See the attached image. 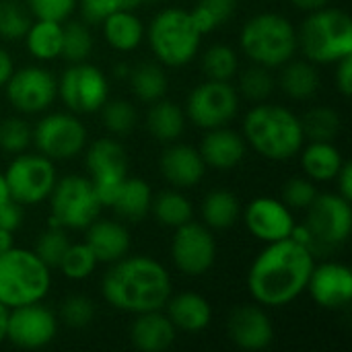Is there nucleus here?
<instances>
[{"label":"nucleus","mask_w":352,"mask_h":352,"mask_svg":"<svg viewBox=\"0 0 352 352\" xmlns=\"http://www.w3.org/2000/svg\"><path fill=\"white\" fill-rule=\"evenodd\" d=\"M151 212L155 214L159 225H163L167 229H177L184 223L192 221L194 208H192L190 198L182 190L173 188V190H165V192L153 196Z\"/></svg>","instance_id":"nucleus-34"},{"label":"nucleus","mask_w":352,"mask_h":352,"mask_svg":"<svg viewBox=\"0 0 352 352\" xmlns=\"http://www.w3.org/2000/svg\"><path fill=\"white\" fill-rule=\"evenodd\" d=\"M37 151L56 161H68L87 148V128L72 111H54L43 116L33 128Z\"/></svg>","instance_id":"nucleus-13"},{"label":"nucleus","mask_w":352,"mask_h":352,"mask_svg":"<svg viewBox=\"0 0 352 352\" xmlns=\"http://www.w3.org/2000/svg\"><path fill=\"white\" fill-rule=\"evenodd\" d=\"M237 8V0H198L196 6L190 10L196 27L202 35L214 31L223 23H227Z\"/></svg>","instance_id":"nucleus-37"},{"label":"nucleus","mask_w":352,"mask_h":352,"mask_svg":"<svg viewBox=\"0 0 352 352\" xmlns=\"http://www.w3.org/2000/svg\"><path fill=\"white\" fill-rule=\"evenodd\" d=\"M202 223L210 231H227L231 229L241 214L239 198L229 190H212L204 196L200 206Z\"/></svg>","instance_id":"nucleus-31"},{"label":"nucleus","mask_w":352,"mask_h":352,"mask_svg":"<svg viewBox=\"0 0 352 352\" xmlns=\"http://www.w3.org/2000/svg\"><path fill=\"white\" fill-rule=\"evenodd\" d=\"M245 229L262 243H274L289 239L295 229L293 210L280 200L270 196L254 198L243 210Z\"/></svg>","instance_id":"nucleus-18"},{"label":"nucleus","mask_w":352,"mask_h":352,"mask_svg":"<svg viewBox=\"0 0 352 352\" xmlns=\"http://www.w3.org/2000/svg\"><path fill=\"white\" fill-rule=\"evenodd\" d=\"M163 309L177 332L198 334L204 332L212 322V307L208 299L198 293L171 295Z\"/></svg>","instance_id":"nucleus-25"},{"label":"nucleus","mask_w":352,"mask_h":352,"mask_svg":"<svg viewBox=\"0 0 352 352\" xmlns=\"http://www.w3.org/2000/svg\"><path fill=\"white\" fill-rule=\"evenodd\" d=\"M47 200L52 210L50 225L66 231H85L103 208L91 179L82 175H66L58 179Z\"/></svg>","instance_id":"nucleus-9"},{"label":"nucleus","mask_w":352,"mask_h":352,"mask_svg":"<svg viewBox=\"0 0 352 352\" xmlns=\"http://www.w3.org/2000/svg\"><path fill=\"white\" fill-rule=\"evenodd\" d=\"M142 2H148V0H122V8H132L134 10Z\"/></svg>","instance_id":"nucleus-57"},{"label":"nucleus","mask_w":352,"mask_h":352,"mask_svg":"<svg viewBox=\"0 0 352 352\" xmlns=\"http://www.w3.org/2000/svg\"><path fill=\"white\" fill-rule=\"evenodd\" d=\"M8 307L0 303V344L6 340V324H8Z\"/></svg>","instance_id":"nucleus-54"},{"label":"nucleus","mask_w":352,"mask_h":352,"mask_svg":"<svg viewBox=\"0 0 352 352\" xmlns=\"http://www.w3.org/2000/svg\"><path fill=\"white\" fill-rule=\"evenodd\" d=\"M23 225V206L14 200H8L0 204V229H6L14 233Z\"/></svg>","instance_id":"nucleus-49"},{"label":"nucleus","mask_w":352,"mask_h":352,"mask_svg":"<svg viewBox=\"0 0 352 352\" xmlns=\"http://www.w3.org/2000/svg\"><path fill=\"white\" fill-rule=\"evenodd\" d=\"M305 212V223L295 225L291 233L295 241L303 243L314 254L332 252L349 241L352 231L351 200L340 194H318Z\"/></svg>","instance_id":"nucleus-8"},{"label":"nucleus","mask_w":352,"mask_h":352,"mask_svg":"<svg viewBox=\"0 0 352 352\" xmlns=\"http://www.w3.org/2000/svg\"><path fill=\"white\" fill-rule=\"evenodd\" d=\"M33 130L23 118H6L0 122V148L8 155H19L29 148Z\"/></svg>","instance_id":"nucleus-44"},{"label":"nucleus","mask_w":352,"mask_h":352,"mask_svg":"<svg viewBox=\"0 0 352 352\" xmlns=\"http://www.w3.org/2000/svg\"><path fill=\"white\" fill-rule=\"evenodd\" d=\"M237 93L243 95L248 101L264 103L274 93V76L270 74V68L254 64L248 70H243L239 76Z\"/></svg>","instance_id":"nucleus-43"},{"label":"nucleus","mask_w":352,"mask_h":352,"mask_svg":"<svg viewBox=\"0 0 352 352\" xmlns=\"http://www.w3.org/2000/svg\"><path fill=\"white\" fill-rule=\"evenodd\" d=\"M12 70H14V64H12V58H10V54L0 45V89L6 85V80L10 78V74H12Z\"/></svg>","instance_id":"nucleus-52"},{"label":"nucleus","mask_w":352,"mask_h":352,"mask_svg":"<svg viewBox=\"0 0 352 352\" xmlns=\"http://www.w3.org/2000/svg\"><path fill=\"white\" fill-rule=\"evenodd\" d=\"M314 303L322 309H342L352 299V272L342 262H322L316 264L307 289Z\"/></svg>","instance_id":"nucleus-19"},{"label":"nucleus","mask_w":352,"mask_h":352,"mask_svg":"<svg viewBox=\"0 0 352 352\" xmlns=\"http://www.w3.org/2000/svg\"><path fill=\"white\" fill-rule=\"evenodd\" d=\"M151 204H153L151 186L140 177H126L109 208H113V212L120 219L138 223L151 212Z\"/></svg>","instance_id":"nucleus-29"},{"label":"nucleus","mask_w":352,"mask_h":352,"mask_svg":"<svg viewBox=\"0 0 352 352\" xmlns=\"http://www.w3.org/2000/svg\"><path fill=\"white\" fill-rule=\"evenodd\" d=\"M245 151H248V144L243 136L231 130L229 126L206 130L198 146V153L204 165L219 169V171H229L241 165V161L245 159Z\"/></svg>","instance_id":"nucleus-22"},{"label":"nucleus","mask_w":352,"mask_h":352,"mask_svg":"<svg viewBox=\"0 0 352 352\" xmlns=\"http://www.w3.org/2000/svg\"><path fill=\"white\" fill-rule=\"evenodd\" d=\"M241 52L258 66L280 68L295 58L297 29L278 12H260L245 21L239 33Z\"/></svg>","instance_id":"nucleus-5"},{"label":"nucleus","mask_w":352,"mask_h":352,"mask_svg":"<svg viewBox=\"0 0 352 352\" xmlns=\"http://www.w3.org/2000/svg\"><path fill=\"white\" fill-rule=\"evenodd\" d=\"M31 16L64 23L76 8V0H25Z\"/></svg>","instance_id":"nucleus-47"},{"label":"nucleus","mask_w":352,"mask_h":352,"mask_svg":"<svg viewBox=\"0 0 352 352\" xmlns=\"http://www.w3.org/2000/svg\"><path fill=\"white\" fill-rule=\"evenodd\" d=\"M175 336V326L161 309L134 316L130 326V342L140 352H165L173 346Z\"/></svg>","instance_id":"nucleus-24"},{"label":"nucleus","mask_w":352,"mask_h":352,"mask_svg":"<svg viewBox=\"0 0 352 352\" xmlns=\"http://www.w3.org/2000/svg\"><path fill=\"white\" fill-rule=\"evenodd\" d=\"M4 177L10 192V200L21 206H35L47 200L58 182L54 161L43 157L41 153L14 155V159L4 171Z\"/></svg>","instance_id":"nucleus-10"},{"label":"nucleus","mask_w":352,"mask_h":352,"mask_svg":"<svg viewBox=\"0 0 352 352\" xmlns=\"http://www.w3.org/2000/svg\"><path fill=\"white\" fill-rule=\"evenodd\" d=\"M103 37L116 52H134L144 41V25L132 8H118L103 21Z\"/></svg>","instance_id":"nucleus-27"},{"label":"nucleus","mask_w":352,"mask_h":352,"mask_svg":"<svg viewBox=\"0 0 352 352\" xmlns=\"http://www.w3.org/2000/svg\"><path fill=\"white\" fill-rule=\"evenodd\" d=\"M58 334V320L52 309L39 303L21 305L8 311L6 340L23 351L45 349Z\"/></svg>","instance_id":"nucleus-17"},{"label":"nucleus","mask_w":352,"mask_h":352,"mask_svg":"<svg viewBox=\"0 0 352 352\" xmlns=\"http://www.w3.org/2000/svg\"><path fill=\"white\" fill-rule=\"evenodd\" d=\"M58 97L68 111L97 113L109 99V82L105 72L91 62L70 64L58 80Z\"/></svg>","instance_id":"nucleus-12"},{"label":"nucleus","mask_w":352,"mask_h":352,"mask_svg":"<svg viewBox=\"0 0 352 352\" xmlns=\"http://www.w3.org/2000/svg\"><path fill=\"white\" fill-rule=\"evenodd\" d=\"M241 136L260 157L276 163L297 157L305 144L301 118L283 105L266 101L248 111Z\"/></svg>","instance_id":"nucleus-3"},{"label":"nucleus","mask_w":352,"mask_h":352,"mask_svg":"<svg viewBox=\"0 0 352 352\" xmlns=\"http://www.w3.org/2000/svg\"><path fill=\"white\" fill-rule=\"evenodd\" d=\"M85 243L93 250L99 264H113L130 252V233L126 225L97 217L85 229Z\"/></svg>","instance_id":"nucleus-23"},{"label":"nucleus","mask_w":352,"mask_h":352,"mask_svg":"<svg viewBox=\"0 0 352 352\" xmlns=\"http://www.w3.org/2000/svg\"><path fill=\"white\" fill-rule=\"evenodd\" d=\"M52 287V270L33 250L10 248L0 254V303L8 309L39 303Z\"/></svg>","instance_id":"nucleus-7"},{"label":"nucleus","mask_w":352,"mask_h":352,"mask_svg":"<svg viewBox=\"0 0 352 352\" xmlns=\"http://www.w3.org/2000/svg\"><path fill=\"white\" fill-rule=\"evenodd\" d=\"M186 111L169 99H159L151 103L146 113V130L159 142H175L186 130Z\"/></svg>","instance_id":"nucleus-28"},{"label":"nucleus","mask_w":352,"mask_h":352,"mask_svg":"<svg viewBox=\"0 0 352 352\" xmlns=\"http://www.w3.org/2000/svg\"><path fill=\"white\" fill-rule=\"evenodd\" d=\"M184 111L186 118L202 130L229 126L239 113V93L231 80L206 78L192 89Z\"/></svg>","instance_id":"nucleus-11"},{"label":"nucleus","mask_w":352,"mask_h":352,"mask_svg":"<svg viewBox=\"0 0 352 352\" xmlns=\"http://www.w3.org/2000/svg\"><path fill=\"white\" fill-rule=\"evenodd\" d=\"M144 37L148 39V45L159 64L182 68L198 56L204 35L196 27L190 10L173 6L153 16Z\"/></svg>","instance_id":"nucleus-6"},{"label":"nucleus","mask_w":352,"mask_h":352,"mask_svg":"<svg viewBox=\"0 0 352 352\" xmlns=\"http://www.w3.org/2000/svg\"><path fill=\"white\" fill-rule=\"evenodd\" d=\"M99 111H101V122H103L105 130L113 136L130 134L138 122L136 107L126 99H113V101L107 99Z\"/></svg>","instance_id":"nucleus-38"},{"label":"nucleus","mask_w":352,"mask_h":352,"mask_svg":"<svg viewBox=\"0 0 352 352\" xmlns=\"http://www.w3.org/2000/svg\"><path fill=\"white\" fill-rule=\"evenodd\" d=\"M299 155L305 177L314 179L316 184L334 182L340 167L344 165V157L332 140H309L303 144Z\"/></svg>","instance_id":"nucleus-26"},{"label":"nucleus","mask_w":352,"mask_h":352,"mask_svg":"<svg viewBox=\"0 0 352 352\" xmlns=\"http://www.w3.org/2000/svg\"><path fill=\"white\" fill-rule=\"evenodd\" d=\"M89 179L103 206H111L120 186L128 177V155L116 138H97L85 151Z\"/></svg>","instance_id":"nucleus-14"},{"label":"nucleus","mask_w":352,"mask_h":352,"mask_svg":"<svg viewBox=\"0 0 352 352\" xmlns=\"http://www.w3.org/2000/svg\"><path fill=\"white\" fill-rule=\"evenodd\" d=\"M8 200H10V192H8V186H6L4 171H0V204H4Z\"/></svg>","instance_id":"nucleus-56"},{"label":"nucleus","mask_w":352,"mask_h":352,"mask_svg":"<svg viewBox=\"0 0 352 352\" xmlns=\"http://www.w3.org/2000/svg\"><path fill=\"white\" fill-rule=\"evenodd\" d=\"M334 182H336V188H338L336 194H340L342 198H346V200L352 202V165L349 161H344V165L340 167V171L334 177Z\"/></svg>","instance_id":"nucleus-51"},{"label":"nucleus","mask_w":352,"mask_h":352,"mask_svg":"<svg viewBox=\"0 0 352 352\" xmlns=\"http://www.w3.org/2000/svg\"><path fill=\"white\" fill-rule=\"evenodd\" d=\"M85 23H101L107 14L122 8V0H76Z\"/></svg>","instance_id":"nucleus-48"},{"label":"nucleus","mask_w":352,"mask_h":352,"mask_svg":"<svg viewBox=\"0 0 352 352\" xmlns=\"http://www.w3.org/2000/svg\"><path fill=\"white\" fill-rule=\"evenodd\" d=\"M239 60L231 45L214 43L202 54V72L208 80H231L237 74Z\"/></svg>","instance_id":"nucleus-36"},{"label":"nucleus","mask_w":352,"mask_h":352,"mask_svg":"<svg viewBox=\"0 0 352 352\" xmlns=\"http://www.w3.org/2000/svg\"><path fill=\"white\" fill-rule=\"evenodd\" d=\"M336 89L342 97H351L352 93V56H346L336 62Z\"/></svg>","instance_id":"nucleus-50"},{"label":"nucleus","mask_w":352,"mask_h":352,"mask_svg":"<svg viewBox=\"0 0 352 352\" xmlns=\"http://www.w3.org/2000/svg\"><path fill=\"white\" fill-rule=\"evenodd\" d=\"M159 167H161V175L165 177V182L177 190L198 186L206 173V165L198 148L177 142V140L169 142V146L163 151Z\"/></svg>","instance_id":"nucleus-21"},{"label":"nucleus","mask_w":352,"mask_h":352,"mask_svg":"<svg viewBox=\"0 0 352 352\" xmlns=\"http://www.w3.org/2000/svg\"><path fill=\"white\" fill-rule=\"evenodd\" d=\"M318 186L309 177H293L283 186L280 200L291 208V210H307L311 202L318 198Z\"/></svg>","instance_id":"nucleus-45"},{"label":"nucleus","mask_w":352,"mask_h":352,"mask_svg":"<svg viewBox=\"0 0 352 352\" xmlns=\"http://www.w3.org/2000/svg\"><path fill=\"white\" fill-rule=\"evenodd\" d=\"M278 85L287 97L295 101H307L320 89V74L316 64L309 60H289L285 66H280Z\"/></svg>","instance_id":"nucleus-30"},{"label":"nucleus","mask_w":352,"mask_h":352,"mask_svg":"<svg viewBox=\"0 0 352 352\" xmlns=\"http://www.w3.org/2000/svg\"><path fill=\"white\" fill-rule=\"evenodd\" d=\"M105 303L118 311L138 316L163 309L173 295L169 270L148 256H124L109 264L101 278Z\"/></svg>","instance_id":"nucleus-2"},{"label":"nucleus","mask_w":352,"mask_h":352,"mask_svg":"<svg viewBox=\"0 0 352 352\" xmlns=\"http://www.w3.org/2000/svg\"><path fill=\"white\" fill-rule=\"evenodd\" d=\"M316 266V254L293 237L266 243L248 270V291L252 299L266 307L278 309L297 301Z\"/></svg>","instance_id":"nucleus-1"},{"label":"nucleus","mask_w":352,"mask_h":352,"mask_svg":"<svg viewBox=\"0 0 352 352\" xmlns=\"http://www.w3.org/2000/svg\"><path fill=\"white\" fill-rule=\"evenodd\" d=\"M25 45H27V52L39 62H50V60L60 58V54H62V23L47 21V19L31 21V25L25 33Z\"/></svg>","instance_id":"nucleus-32"},{"label":"nucleus","mask_w":352,"mask_h":352,"mask_svg":"<svg viewBox=\"0 0 352 352\" xmlns=\"http://www.w3.org/2000/svg\"><path fill=\"white\" fill-rule=\"evenodd\" d=\"M99 266L93 250L82 241V243H70L58 270L68 278V280H85L89 278L95 268Z\"/></svg>","instance_id":"nucleus-40"},{"label":"nucleus","mask_w":352,"mask_h":352,"mask_svg":"<svg viewBox=\"0 0 352 352\" xmlns=\"http://www.w3.org/2000/svg\"><path fill=\"white\" fill-rule=\"evenodd\" d=\"M297 50L314 64H336L352 56L351 16L332 6L307 12L297 29Z\"/></svg>","instance_id":"nucleus-4"},{"label":"nucleus","mask_w":352,"mask_h":352,"mask_svg":"<svg viewBox=\"0 0 352 352\" xmlns=\"http://www.w3.org/2000/svg\"><path fill=\"white\" fill-rule=\"evenodd\" d=\"M171 260L186 276H204L217 262V239L204 223L188 221L173 229Z\"/></svg>","instance_id":"nucleus-16"},{"label":"nucleus","mask_w":352,"mask_h":352,"mask_svg":"<svg viewBox=\"0 0 352 352\" xmlns=\"http://www.w3.org/2000/svg\"><path fill=\"white\" fill-rule=\"evenodd\" d=\"M33 16L29 8L19 0H0V39H23Z\"/></svg>","instance_id":"nucleus-41"},{"label":"nucleus","mask_w":352,"mask_h":352,"mask_svg":"<svg viewBox=\"0 0 352 352\" xmlns=\"http://www.w3.org/2000/svg\"><path fill=\"white\" fill-rule=\"evenodd\" d=\"M95 318V305L85 295H70L60 305V320L74 330L87 328Z\"/></svg>","instance_id":"nucleus-46"},{"label":"nucleus","mask_w":352,"mask_h":352,"mask_svg":"<svg viewBox=\"0 0 352 352\" xmlns=\"http://www.w3.org/2000/svg\"><path fill=\"white\" fill-rule=\"evenodd\" d=\"M332 0H291V4L303 12H314V10H320L324 6H330Z\"/></svg>","instance_id":"nucleus-53"},{"label":"nucleus","mask_w":352,"mask_h":352,"mask_svg":"<svg viewBox=\"0 0 352 352\" xmlns=\"http://www.w3.org/2000/svg\"><path fill=\"white\" fill-rule=\"evenodd\" d=\"M169 87L167 72L159 62H142L130 72V89L136 99L144 103H155L165 97Z\"/></svg>","instance_id":"nucleus-33"},{"label":"nucleus","mask_w":352,"mask_h":352,"mask_svg":"<svg viewBox=\"0 0 352 352\" xmlns=\"http://www.w3.org/2000/svg\"><path fill=\"white\" fill-rule=\"evenodd\" d=\"M305 140H334L340 134V113L330 105H318L301 118Z\"/></svg>","instance_id":"nucleus-35"},{"label":"nucleus","mask_w":352,"mask_h":352,"mask_svg":"<svg viewBox=\"0 0 352 352\" xmlns=\"http://www.w3.org/2000/svg\"><path fill=\"white\" fill-rule=\"evenodd\" d=\"M14 245V237H12V233L10 231H6V229H0V254L2 252H6V250H10Z\"/></svg>","instance_id":"nucleus-55"},{"label":"nucleus","mask_w":352,"mask_h":352,"mask_svg":"<svg viewBox=\"0 0 352 352\" xmlns=\"http://www.w3.org/2000/svg\"><path fill=\"white\" fill-rule=\"evenodd\" d=\"M70 245V239H68V233L66 229L62 227H56V225H50L35 241V248L33 252L37 254V258L50 268V270H58L66 250Z\"/></svg>","instance_id":"nucleus-42"},{"label":"nucleus","mask_w":352,"mask_h":352,"mask_svg":"<svg viewBox=\"0 0 352 352\" xmlns=\"http://www.w3.org/2000/svg\"><path fill=\"white\" fill-rule=\"evenodd\" d=\"M4 87L8 103L25 116L47 111L58 97V80L43 66L14 68Z\"/></svg>","instance_id":"nucleus-15"},{"label":"nucleus","mask_w":352,"mask_h":352,"mask_svg":"<svg viewBox=\"0 0 352 352\" xmlns=\"http://www.w3.org/2000/svg\"><path fill=\"white\" fill-rule=\"evenodd\" d=\"M93 52V35L85 23H66L62 25V58L70 64L85 62Z\"/></svg>","instance_id":"nucleus-39"},{"label":"nucleus","mask_w":352,"mask_h":352,"mask_svg":"<svg viewBox=\"0 0 352 352\" xmlns=\"http://www.w3.org/2000/svg\"><path fill=\"white\" fill-rule=\"evenodd\" d=\"M227 334L241 351L258 352L268 349L274 340V326L262 305H241L227 320Z\"/></svg>","instance_id":"nucleus-20"}]
</instances>
